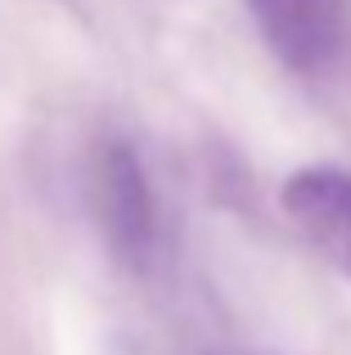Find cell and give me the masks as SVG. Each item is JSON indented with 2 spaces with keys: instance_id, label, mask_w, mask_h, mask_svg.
Here are the masks:
<instances>
[{
  "instance_id": "obj_1",
  "label": "cell",
  "mask_w": 351,
  "mask_h": 355,
  "mask_svg": "<svg viewBox=\"0 0 351 355\" xmlns=\"http://www.w3.org/2000/svg\"><path fill=\"white\" fill-rule=\"evenodd\" d=\"M90 207H95V225L104 234L108 252L117 266L153 270L158 261V198H153L149 171H144L140 153L126 139H104L90 166Z\"/></svg>"
},
{
  "instance_id": "obj_2",
  "label": "cell",
  "mask_w": 351,
  "mask_h": 355,
  "mask_svg": "<svg viewBox=\"0 0 351 355\" xmlns=\"http://www.w3.org/2000/svg\"><path fill=\"white\" fill-rule=\"evenodd\" d=\"M266 50L302 77H320L347 45L343 0H248Z\"/></svg>"
},
{
  "instance_id": "obj_3",
  "label": "cell",
  "mask_w": 351,
  "mask_h": 355,
  "mask_svg": "<svg viewBox=\"0 0 351 355\" xmlns=\"http://www.w3.org/2000/svg\"><path fill=\"white\" fill-rule=\"evenodd\" d=\"M284 211L316 252H325L343 275H351V171L307 166L284 180Z\"/></svg>"
}]
</instances>
